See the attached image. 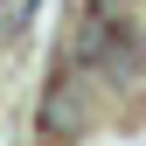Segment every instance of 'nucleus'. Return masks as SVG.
<instances>
[{
  "label": "nucleus",
  "mask_w": 146,
  "mask_h": 146,
  "mask_svg": "<svg viewBox=\"0 0 146 146\" xmlns=\"http://www.w3.org/2000/svg\"><path fill=\"white\" fill-rule=\"evenodd\" d=\"M84 125H90V104H84L77 77L63 70V77L49 84V104H42V132H49V139H77Z\"/></svg>",
  "instance_id": "nucleus-1"
}]
</instances>
